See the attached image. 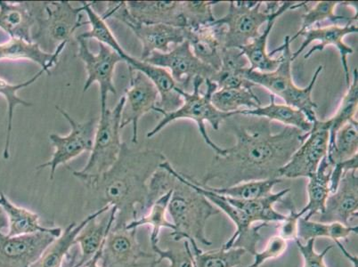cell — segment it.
I'll return each instance as SVG.
<instances>
[{"label": "cell", "instance_id": "6da1fadb", "mask_svg": "<svg viewBox=\"0 0 358 267\" xmlns=\"http://www.w3.org/2000/svg\"><path fill=\"white\" fill-rule=\"evenodd\" d=\"M236 144L215 154L206 173L199 182L208 185L217 181L220 187H229L244 182L279 178L280 169L287 164L292 154L303 144L306 133L285 127L273 134L268 120L260 118L250 128L234 129Z\"/></svg>", "mask_w": 358, "mask_h": 267}, {"label": "cell", "instance_id": "7a4b0ae2", "mask_svg": "<svg viewBox=\"0 0 358 267\" xmlns=\"http://www.w3.org/2000/svg\"><path fill=\"white\" fill-rule=\"evenodd\" d=\"M166 159L155 150H135L123 143L118 159L105 173L75 177L87 188L86 210L92 214L106 207L115 208L113 227L127 226L138 219L145 214L149 179Z\"/></svg>", "mask_w": 358, "mask_h": 267}, {"label": "cell", "instance_id": "3957f363", "mask_svg": "<svg viewBox=\"0 0 358 267\" xmlns=\"http://www.w3.org/2000/svg\"><path fill=\"white\" fill-rule=\"evenodd\" d=\"M161 167L167 168L176 178L168 205V213L175 227L171 236L177 243L193 239L197 243L211 245L205 227L208 220L221 211L190 184L185 174L176 171L168 159Z\"/></svg>", "mask_w": 358, "mask_h": 267}, {"label": "cell", "instance_id": "277c9868", "mask_svg": "<svg viewBox=\"0 0 358 267\" xmlns=\"http://www.w3.org/2000/svg\"><path fill=\"white\" fill-rule=\"evenodd\" d=\"M289 40L291 37L286 36L284 43L269 54L270 57H273V55L281 52L282 55H280L281 62L278 69L272 73H259L258 71L250 70L249 67L245 70L244 77L255 86L265 87L273 96H279L287 106L301 110L308 122L313 124L318 119L315 113L317 104L312 99V92L324 67L322 65L317 67L307 87L301 89L296 86L292 78L294 60H292V52L289 47L291 45Z\"/></svg>", "mask_w": 358, "mask_h": 267}, {"label": "cell", "instance_id": "5b68a950", "mask_svg": "<svg viewBox=\"0 0 358 267\" xmlns=\"http://www.w3.org/2000/svg\"><path fill=\"white\" fill-rule=\"evenodd\" d=\"M217 89V84L210 80H204L203 78H195L193 82V90L188 93L179 89L183 103L178 110L174 112L162 114L164 118L154 129L148 133V138H152L157 135L162 129L166 128L169 123L178 120H193L198 127V130L203 136L204 142L208 146L216 152L217 155H222L224 149L220 147L215 144L210 136L208 135L205 122H209L211 128L214 130H219L220 124L227 119L237 115L236 113H222L215 108L211 96L215 91Z\"/></svg>", "mask_w": 358, "mask_h": 267}, {"label": "cell", "instance_id": "8992f818", "mask_svg": "<svg viewBox=\"0 0 358 267\" xmlns=\"http://www.w3.org/2000/svg\"><path fill=\"white\" fill-rule=\"evenodd\" d=\"M281 4L282 2L230 1L227 15L213 24L224 28V48L240 50L258 38L259 29Z\"/></svg>", "mask_w": 358, "mask_h": 267}, {"label": "cell", "instance_id": "52a82bcc", "mask_svg": "<svg viewBox=\"0 0 358 267\" xmlns=\"http://www.w3.org/2000/svg\"><path fill=\"white\" fill-rule=\"evenodd\" d=\"M124 106L125 96H122L115 108L107 107L105 112L100 114L89 161L81 171L73 172L74 177H97L115 164L123 144L120 131Z\"/></svg>", "mask_w": 358, "mask_h": 267}, {"label": "cell", "instance_id": "ba28073f", "mask_svg": "<svg viewBox=\"0 0 358 267\" xmlns=\"http://www.w3.org/2000/svg\"><path fill=\"white\" fill-rule=\"evenodd\" d=\"M106 8L102 17L115 19L122 22L133 31L142 44L139 60L144 61L154 52L168 53L171 45H179L187 40L188 29L175 27L167 24H144L136 22L130 15L126 1L106 2Z\"/></svg>", "mask_w": 358, "mask_h": 267}, {"label": "cell", "instance_id": "9c48e42d", "mask_svg": "<svg viewBox=\"0 0 358 267\" xmlns=\"http://www.w3.org/2000/svg\"><path fill=\"white\" fill-rule=\"evenodd\" d=\"M83 6L75 8L69 1L45 2L43 15L38 18L32 41L41 45L68 43L73 34L89 22L83 21Z\"/></svg>", "mask_w": 358, "mask_h": 267}, {"label": "cell", "instance_id": "30bf717a", "mask_svg": "<svg viewBox=\"0 0 358 267\" xmlns=\"http://www.w3.org/2000/svg\"><path fill=\"white\" fill-rule=\"evenodd\" d=\"M57 110L70 124L71 132L64 136L51 134L50 140L54 147V154L50 161L36 168V171L50 168L51 180H53L60 165L67 164L85 152H91L97 125L96 119L78 122L59 106H57Z\"/></svg>", "mask_w": 358, "mask_h": 267}, {"label": "cell", "instance_id": "8fae6325", "mask_svg": "<svg viewBox=\"0 0 358 267\" xmlns=\"http://www.w3.org/2000/svg\"><path fill=\"white\" fill-rule=\"evenodd\" d=\"M144 62L167 70L179 89L188 93L193 90L195 78L200 77L204 80L213 81L217 73L216 70L201 63L195 57L187 41L175 45L168 53L154 52Z\"/></svg>", "mask_w": 358, "mask_h": 267}, {"label": "cell", "instance_id": "7c38bea8", "mask_svg": "<svg viewBox=\"0 0 358 267\" xmlns=\"http://www.w3.org/2000/svg\"><path fill=\"white\" fill-rule=\"evenodd\" d=\"M79 43L78 57L83 62L87 78L85 82L83 91L87 92L94 83L99 84L100 91L101 113L107 108V97L108 94H117L113 75H115L117 64L125 63L122 55L110 50L106 45L99 43V53H93L90 50L87 41L77 38Z\"/></svg>", "mask_w": 358, "mask_h": 267}, {"label": "cell", "instance_id": "4fadbf2b", "mask_svg": "<svg viewBox=\"0 0 358 267\" xmlns=\"http://www.w3.org/2000/svg\"><path fill=\"white\" fill-rule=\"evenodd\" d=\"M62 233L60 227L20 236L0 233V267H31Z\"/></svg>", "mask_w": 358, "mask_h": 267}, {"label": "cell", "instance_id": "5bb4252c", "mask_svg": "<svg viewBox=\"0 0 358 267\" xmlns=\"http://www.w3.org/2000/svg\"><path fill=\"white\" fill-rule=\"evenodd\" d=\"M303 144L299 146L291 159L279 171V178H310L317 172L322 159L327 155L329 126L327 120H317L312 124L310 131L306 133Z\"/></svg>", "mask_w": 358, "mask_h": 267}, {"label": "cell", "instance_id": "9a60e30c", "mask_svg": "<svg viewBox=\"0 0 358 267\" xmlns=\"http://www.w3.org/2000/svg\"><path fill=\"white\" fill-rule=\"evenodd\" d=\"M129 85L126 89L122 113V129L132 124V143H138V122L145 114L157 112L159 93L151 80L141 71L129 68Z\"/></svg>", "mask_w": 358, "mask_h": 267}, {"label": "cell", "instance_id": "2e32d148", "mask_svg": "<svg viewBox=\"0 0 358 267\" xmlns=\"http://www.w3.org/2000/svg\"><path fill=\"white\" fill-rule=\"evenodd\" d=\"M185 177L197 191H199L203 196L206 197L215 207L226 214L232 220L234 226H236V232L224 244L222 249L230 250L233 247H242V249L246 250V252H249L253 256L257 252V244L262 240L260 230L264 227L268 226L269 224L262 223L258 226H253V224L250 222L245 215L238 208L233 206L227 200L226 197L215 194L213 192L201 187L196 179L190 177V175H185Z\"/></svg>", "mask_w": 358, "mask_h": 267}, {"label": "cell", "instance_id": "e0dca14e", "mask_svg": "<svg viewBox=\"0 0 358 267\" xmlns=\"http://www.w3.org/2000/svg\"><path fill=\"white\" fill-rule=\"evenodd\" d=\"M138 229L126 226L112 227L106 237L99 262L102 267H138L140 259H152L154 254L145 252L136 239Z\"/></svg>", "mask_w": 358, "mask_h": 267}, {"label": "cell", "instance_id": "ac0fdd59", "mask_svg": "<svg viewBox=\"0 0 358 267\" xmlns=\"http://www.w3.org/2000/svg\"><path fill=\"white\" fill-rule=\"evenodd\" d=\"M355 21H357V14L351 17L350 20L347 22V24L344 26L338 24L325 26V27L317 26V27L312 28L310 30L303 32L301 35L304 37L303 43L301 44L297 51L292 53V60L294 61L312 42L318 41L319 44L311 48V50L304 55L305 59H308L315 52L323 51L327 45H334L340 53L341 65H343L345 73V80H346V85L348 87L351 81L348 57L352 55L354 50L352 48L345 44L344 38L347 37L348 35L357 34L358 27L357 25L353 24Z\"/></svg>", "mask_w": 358, "mask_h": 267}, {"label": "cell", "instance_id": "d6986e66", "mask_svg": "<svg viewBox=\"0 0 358 267\" xmlns=\"http://www.w3.org/2000/svg\"><path fill=\"white\" fill-rule=\"evenodd\" d=\"M45 6V2L0 1V29L11 38L34 42L32 34Z\"/></svg>", "mask_w": 358, "mask_h": 267}, {"label": "cell", "instance_id": "ffe728a7", "mask_svg": "<svg viewBox=\"0 0 358 267\" xmlns=\"http://www.w3.org/2000/svg\"><path fill=\"white\" fill-rule=\"evenodd\" d=\"M357 171H348L338 185L337 190L329 195L323 213L318 222L341 223L350 226L358 216Z\"/></svg>", "mask_w": 358, "mask_h": 267}, {"label": "cell", "instance_id": "44dd1931", "mask_svg": "<svg viewBox=\"0 0 358 267\" xmlns=\"http://www.w3.org/2000/svg\"><path fill=\"white\" fill-rule=\"evenodd\" d=\"M307 4L308 2H282L278 10L273 14L271 18L266 22L268 25H266L263 34H260L259 37L250 42V44L240 48L239 50L242 52L244 57L249 62L250 70L258 71L259 73H272V71L278 69L280 62H281V57L273 58L266 52L268 37L271 34L273 27H274L275 22L278 20L279 16H281L284 13L289 10H295V9L303 8V6L306 8Z\"/></svg>", "mask_w": 358, "mask_h": 267}, {"label": "cell", "instance_id": "7402d4cb", "mask_svg": "<svg viewBox=\"0 0 358 267\" xmlns=\"http://www.w3.org/2000/svg\"><path fill=\"white\" fill-rule=\"evenodd\" d=\"M125 64L133 70L141 71L154 83L159 96L157 113H172L182 106L183 99L179 93L180 89L167 70L136 59L130 55H127Z\"/></svg>", "mask_w": 358, "mask_h": 267}, {"label": "cell", "instance_id": "603a6c76", "mask_svg": "<svg viewBox=\"0 0 358 267\" xmlns=\"http://www.w3.org/2000/svg\"><path fill=\"white\" fill-rule=\"evenodd\" d=\"M116 214L115 208H103L81 229L76 238V244L80 249V259L77 267H83L99 252L115 224Z\"/></svg>", "mask_w": 358, "mask_h": 267}, {"label": "cell", "instance_id": "cb8c5ba5", "mask_svg": "<svg viewBox=\"0 0 358 267\" xmlns=\"http://www.w3.org/2000/svg\"><path fill=\"white\" fill-rule=\"evenodd\" d=\"M130 15L144 24H167L185 27L182 1H126Z\"/></svg>", "mask_w": 358, "mask_h": 267}, {"label": "cell", "instance_id": "d4e9b609", "mask_svg": "<svg viewBox=\"0 0 358 267\" xmlns=\"http://www.w3.org/2000/svg\"><path fill=\"white\" fill-rule=\"evenodd\" d=\"M192 51L201 63L208 65L217 71L222 64L224 50V28L217 25L189 30L187 40Z\"/></svg>", "mask_w": 358, "mask_h": 267}, {"label": "cell", "instance_id": "484cf974", "mask_svg": "<svg viewBox=\"0 0 358 267\" xmlns=\"http://www.w3.org/2000/svg\"><path fill=\"white\" fill-rule=\"evenodd\" d=\"M67 43L58 45L53 53L44 51L40 45L21 38H11L0 44V61L1 60H29L40 65L41 69L51 74V69L57 64L62 52Z\"/></svg>", "mask_w": 358, "mask_h": 267}, {"label": "cell", "instance_id": "4316f807", "mask_svg": "<svg viewBox=\"0 0 358 267\" xmlns=\"http://www.w3.org/2000/svg\"><path fill=\"white\" fill-rule=\"evenodd\" d=\"M358 226H345L341 223H322L318 221L306 220L303 217L299 218L298 226V239L308 242L317 238H329L334 240L338 249L343 255L352 264L353 267H357V257L351 255L345 249L340 240H347L352 233H357Z\"/></svg>", "mask_w": 358, "mask_h": 267}, {"label": "cell", "instance_id": "83f0119b", "mask_svg": "<svg viewBox=\"0 0 358 267\" xmlns=\"http://www.w3.org/2000/svg\"><path fill=\"white\" fill-rule=\"evenodd\" d=\"M249 62L239 50H224L222 64L215 75L213 82L217 84V89H252L255 85L245 79L244 73L249 68Z\"/></svg>", "mask_w": 358, "mask_h": 267}, {"label": "cell", "instance_id": "f1b7e54d", "mask_svg": "<svg viewBox=\"0 0 358 267\" xmlns=\"http://www.w3.org/2000/svg\"><path fill=\"white\" fill-rule=\"evenodd\" d=\"M333 168L334 166L329 164L325 156L317 172L308 178V203L299 211L301 217H303L306 220H311L315 215L324 212L325 204L330 195V180Z\"/></svg>", "mask_w": 358, "mask_h": 267}, {"label": "cell", "instance_id": "f546056e", "mask_svg": "<svg viewBox=\"0 0 358 267\" xmlns=\"http://www.w3.org/2000/svg\"><path fill=\"white\" fill-rule=\"evenodd\" d=\"M289 192H291V189L287 188L276 194L272 193L266 197L249 201L236 200V199L224 197L233 206L242 211L250 223L269 224L271 222H282L285 219L286 215L276 211L274 206Z\"/></svg>", "mask_w": 358, "mask_h": 267}, {"label": "cell", "instance_id": "4dcf8cb0", "mask_svg": "<svg viewBox=\"0 0 358 267\" xmlns=\"http://www.w3.org/2000/svg\"><path fill=\"white\" fill-rule=\"evenodd\" d=\"M237 113L242 115L258 117L271 122H278L286 127L297 129L303 133L310 131L312 123L306 118L304 113L301 110L292 108L287 104L275 103V96H270V103L266 106H259L252 110H240Z\"/></svg>", "mask_w": 358, "mask_h": 267}, {"label": "cell", "instance_id": "1f68e13d", "mask_svg": "<svg viewBox=\"0 0 358 267\" xmlns=\"http://www.w3.org/2000/svg\"><path fill=\"white\" fill-rule=\"evenodd\" d=\"M100 210L90 214L80 224L71 223L65 228L61 236L48 246L42 254L41 259L31 267H61L63 266L65 257L70 252L71 247L76 244V238L79 236L81 229L86 226L91 218L100 212Z\"/></svg>", "mask_w": 358, "mask_h": 267}, {"label": "cell", "instance_id": "d6a6232c", "mask_svg": "<svg viewBox=\"0 0 358 267\" xmlns=\"http://www.w3.org/2000/svg\"><path fill=\"white\" fill-rule=\"evenodd\" d=\"M0 206L8 217V236H20L26 234L48 232L52 227L41 226L40 216L27 208L16 206L6 195L0 193Z\"/></svg>", "mask_w": 358, "mask_h": 267}, {"label": "cell", "instance_id": "836d02e7", "mask_svg": "<svg viewBox=\"0 0 358 267\" xmlns=\"http://www.w3.org/2000/svg\"><path fill=\"white\" fill-rule=\"evenodd\" d=\"M48 73L47 70L41 69L37 73L32 76L30 80L24 81V82L19 84H10L8 81L3 80L0 78V96L4 97L8 104V126H6V136L4 146V151H3V157L5 159H8L10 157V145L13 131V120H14L15 109L19 106L25 107H31L34 106L31 103L27 102L18 96L17 93L21 89H26V87L31 86L34 84L42 75Z\"/></svg>", "mask_w": 358, "mask_h": 267}, {"label": "cell", "instance_id": "e575fe53", "mask_svg": "<svg viewBox=\"0 0 358 267\" xmlns=\"http://www.w3.org/2000/svg\"><path fill=\"white\" fill-rule=\"evenodd\" d=\"M357 150L358 123L354 119L338 130L334 142L328 145L327 159L334 166L356 156Z\"/></svg>", "mask_w": 358, "mask_h": 267}, {"label": "cell", "instance_id": "d590c367", "mask_svg": "<svg viewBox=\"0 0 358 267\" xmlns=\"http://www.w3.org/2000/svg\"><path fill=\"white\" fill-rule=\"evenodd\" d=\"M172 190L164 196L159 199L156 203L150 207L148 212L139 217L138 219L132 221L127 224L128 229H138L139 227L149 226L152 227V233L150 234V242L152 245L159 244V233L162 228L174 231L173 224L167 219L168 205L171 196Z\"/></svg>", "mask_w": 358, "mask_h": 267}, {"label": "cell", "instance_id": "8d00e7d4", "mask_svg": "<svg viewBox=\"0 0 358 267\" xmlns=\"http://www.w3.org/2000/svg\"><path fill=\"white\" fill-rule=\"evenodd\" d=\"M282 182V178L266 179V180L244 182L229 187H213L210 185H201L199 182L198 183L208 190L222 196L236 199V200L249 201L268 196L273 193V189L275 185Z\"/></svg>", "mask_w": 358, "mask_h": 267}, {"label": "cell", "instance_id": "74e56055", "mask_svg": "<svg viewBox=\"0 0 358 267\" xmlns=\"http://www.w3.org/2000/svg\"><path fill=\"white\" fill-rule=\"evenodd\" d=\"M211 102L215 108L226 113H236L242 107L252 110L262 106V102L253 90L244 87L217 89L211 96Z\"/></svg>", "mask_w": 358, "mask_h": 267}, {"label": "cell", "instance_id": "f35d334b", "mask_svg": "<svg viewBox=\"0 0 358 267\" xmlns=\"http://www.w3.org/2000/svg\"><path fill=\"white\" fill-rule=\"evenodd\" d=\"M80 3L81 6H83V11L86 13L87 16V22H89L90 25V30L80 34L79 37L86 41L93 38V40L99 41L100 44L106 45L110 50L122 55L125 61V58L129 54L123 50L122 45L117 41L115 34H113L109 26L107 25L106 21L103 20L102 15L97 14L90 2L81 1Z\"/></svg>", "mask_w": 358, "mask_h": 267}, {"label": "cell", "instance_id": "ab89813d", "mask_svg": "<svg viewBox=\"0 0 358 267\" xmlns=\"http://www.w3.org/2000/svg\"><path fill=\"white\" fill-rule=\"evenodd\" d=\"M191 243V250L194 256V267H236L242 263L246 250L242 247H233L230 250H213L203 252L193 239L188 240Z\"/></svg>", "mask_w": 358, "mask_h": 267}, {"label": "cell", "instance_id": "60d3db41", "mask_svg": "<svg viewBox=\"0 0 358 267\" xmlns=\"http://www.w3.org/2000/svg\"><path fill=\"white\" fill-rule=\"evenodd\" d=\"M358 106V71L355 68L353 80L348 87L338 108L333 117L327 120L329 126V145L334 142L335 135L345 124L355 119Z\"/></svg>", "mask_w": 358, "mask_h": 267}, {"label": "cell", "instance_id": "b9f144b4", "mask_svg": "<svg viewBox=\"0 0 358 267\" xmlns=\"http://www.w3.org/2000/svg\"><path fill=\"white\" fill-rule=\"evenodd\" d=\"M340 4H343V2L319 1L313 8H308L307 12L302 15L301 29L289 40L291 43L297 40L303 32L310 30V29L314 28V25H319L320 22L328 21L336 24L340 21L350 20V18L335 14V8Z\"/></svg>", "mask_w": 358, "mask_h": 267}, {"label": "cell", "instance_id": "7bdbcfd3", "mask_svg": "<svg viewBox=\"0 0 358 267\" xmlns=\"http://www.w3.org/2000/svg\"><path fill=\"white\" fill-rule=\"evenodd\" d=\"M220 1H183L182 2V17L185 27L189 30L206 27L217 20L213 8Z\"/></svg>", "mask_w": 358, "mask_h": 267}, {"label": "cell", "instance_id": "ee69618b", "mask_svg": "<svg viewBox=\"0 0 358 267\" xmlns=\"http://www.w3.org/2000/svg\"><path fill=\"white\" fill-rule=\"evenodd\" d=\"M152 249L155 255L159 257L158 260H155L157 265L166 259L169 262V267H194L193 252L187 240H182V245L179 247L174 246L162 250L157 244L152 245Z\"/></svg>", "mask_w": 358, "mask_h": 267}, {"label": "cell", "instance_id": "f6af8a7d", "mask_svg": "<svg viewBox=\"0 0 358 267\" xmlns=\"http://www.w3.org/2000/svg\"><path fill=\"white\" fill-rule=\"evenodd\" d=\"M176 178L167 168L161 167L156 171L148 181V194L146 201L145 213L150 207L165 194L172 190ZM145 215V214H144Z\"/></svg>", "mask_w": 358, "mask_h": 267}, {"label": "cell", "instance_id": "bcb514c9", "mask_svg": "<svg viewBox=\"0 0 358 267\" xmlns=\"http://www.w3.org/2000/svg\"><path fill=\"white\" fill-rule=\"evenodd\" d=\"M288 247V242L279 236L269 238L265 249L254 254V261L248 267H259L270 259H276L284 255Z\"/></svg>", "mask_w": 358, "mask_h": 267}, {"label": "cell", "instance_id": "7dc6e473", "mask_svg": "<svg viewBox=\"0 0 358 267\" xmlns=\"http://www.w3.org/2000/svg\"><path fill=\"white\" fill-rule=\"evenodd\" d=\"M295 242L297 244L299 252L303 257V267H327L324 262V257L333 249V245L325 247L323 252L319 253L315 252V239L309 240L306 243H302L299 239L295 240Z\"/></svg>", "mask_w": 358, "mask_h": 267}, {"label": "cell", "instance_id": "c3c4849f", "mask_svg": "<svg viewBox=\"0 0 358 267\" xmlns=\"http://www.w3.org/2000/svg\"><path fill=\"white\" fill-rule=\"evenodd\" d=\"M301 215L296 211L294 204L289 208V214L286 215L285 219L282 221L279 227V236L284 238L285 240L298 239V226Z\"/></svg>", "mask_w": 358, "mask_h": 267}, {"label": "cell", "instance_id": "681fc988", "mask_svg": "<svg viewBox=\"0 0 358 267\" xmlns=\"http://www.w3.org/2000/svg\"><path fill=\"white\" fill-rule=\"evenodd\" d=\"M358 168V155L347 159L341 164L334 166L331 171L330 180V194H334L337 190L338 185L340 184L341 178L348 173V171H357Z\"/></svg>", "mask_w": 358, "mask_h": 267}, {"label": "cell", "instance_id": "f907efd6", "mask_svg": "<svg viewBox=\"0 0 358 267\" xmlns=\"http://www.w3.org/2000/svg\"><path fill=\"white\" fill-rule=\"evenodd\" d=\"M80 259V249L77 244L71 247L70 252L68 253L66 257H65L63 266L61 267H77L76 265L79 262ZM84 267V266H83Z\"/></svg>", "mask_w": 358, "mask_h": 267}, {"label": "cell", "instance_id": "816d5d0a", "mask_svg": "<svg viewBox=\"0 0 358 267\" xmlns=\"http://www.w3.org/2000/svg\"><path fill=\"white\" fill-rule=\"evenodd\" d=\"M9 228L8 217L4 208L0 206V233H8Z\"/></svg>", "mask_w": 358, "mask_h": 267}, {"label": "cell", "instance_id": "f5cc1de1", "mask_svg": "<svg viewBox=\"0 0 358 267\" xmlns=\"http://www.w3.org/2000/svg\"><path fill=\"white\" fill-rule=\"evenodd\" d=\"M102 247L103 245L101 246L99 252H97L95 254V255L93 256L92 259H91L89 262L85 264L84 267H102L99 266V264L101 256V252H102Z\"/></svg>", "mask_w": 358, "mask_h": 267}, {"label": "cell", "instance_id": "db71d44e", "mask_svg": "<svg viewBox=\"0 0 358 267\" xmlns=\"http://www.w3.org/2000/svg\"><path fill=\"white\" fill-rule=\"evenodd\" d=\"M150 267H156L157 266V263L155 262V260L154 261L151 262V264H149Z\"/></svg>", "mask_w": 358, "mask_h": 267}, {"label": "cell", "instance_id": "11a10c76", "mask_svg": "<svg viewBox=\"0 0 358 267\" xmlns=\"http://www.w3.org/2000/svg\"></svg>", "mask_w": 358, "mask_h": 267}]
</instances>
